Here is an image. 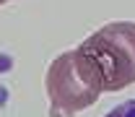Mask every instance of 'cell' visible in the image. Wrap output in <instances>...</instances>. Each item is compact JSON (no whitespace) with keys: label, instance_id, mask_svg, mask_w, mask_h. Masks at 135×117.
<instances>
[{"label":"cell","instance_id":"cell-1","mask_svg":"<svg viewBox=\"0 0 135 117\" xmlns=\"http://www.w3.org/2000/svg\"><path fill=\"white\" fill-rule=\"evenodd\" d=\"M44 86L55 115L83 112L104 94L99 68L81 47L68 50L52 60L44 76Z\"/></svg>","mask_w":135,"mask_h":117},{"label":"cell","instance_id":"cell-2","mask_svg":"<svg viewBox=\"0 0 135 117\" xmlns=\"http://www.w3.org/2000/svg\"><path fill=\"white\" fill-rule=\"evenodd\" d=\"M81 50L99 68L104 91H122L135 83V24L112 21L86 36Z\"/></svg>","mask_w":135,"mask_h":117},{"label":"cell","instance_id":"cell-3","mask_svg":"<svg viewBox=\"0 0 135 117\" xmlns=\"http://www.w3.org/2000/svg\"><path fill=\"white\" fill-rule=\"evenodd\" d=\"M107 117H135V99H127L122 104H117Z\"/></svg>","mask_w":135,"mask_h":117},{"label":"cell","instance_id":"cell-4","mask_svg":"<svg viewBox=\"0 0 135 117\" xmlns=\"http://www.w3.org/2000/svg\"><path fill=\"white\" fill-rule=\"evenodd\" d=\"M5 3H11V0H0V5H5Z\"/></svg>","mask_w":135,"mask_h":117}]
</instances>
